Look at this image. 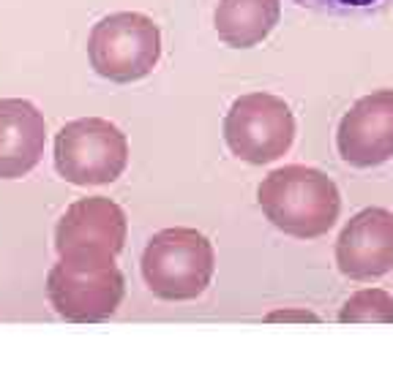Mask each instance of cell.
<instances>
[{"label":"cell","instance_id":"cell-2","mask_svg":"<svg viewBox=\"0 0 393 367\" xmlns=\"http://www.w3.org/2000/svg\"><path fill=\"white\" fill-rule=\"evenodd\" d=\"M213 243L186 226L164 229L151 237L142 253V277L148 288L169 302L196 300L213 280Z\"/></svg>","mask_w":393,"mask_h":367},{"label":"cell","instance_id":"cell-8","mask_svg":"<svg viewBox=\"0 0 393 367\" xmlns=\"http://www.w3.org/2000/svg\"><path fill=\"white\" fill-rule=\"evenodd\" d=\"M339 155L358 169H371L393 158V90L358 98L336 131Z\"/></svg>","mask_w":393,"mask_h":367},{"label":"cell","instance_id":"cell-1","mask_svg":"<svg viewBox=\"0 0 393 367\" xmlns=\"http://www.w3.org/2000/svg\"><path fill=\"white\" fill-rule=\"evenodd\" d=\"M257 202L279 231L298 240L328 234L341 213L336 183L325 172L300 163L273 169L257 188Z\"/></svg>","mask_w":393,"mask_h":367},{"label":"cell","instance_id":"cell-13","mask_svg":"<svg viewBox=\"0 0 393 367\" xmlns=\"http://www.w3.org/2000/svg\"><path fill=\"white\" fill-rule=\"evenodd\" d=\"M295 3L330 17H369L393 8V0H295Z\"/></svg>","mask_w":393,"mask_h":367},{"label":"cell","instance_id":"cell-12","mask_svg":"<svg viewBox=\"0 0 393 367\" xmlns=\"http://www.w3.org/2000/svg\"><path fill=\"white\" fill-rule=\"evenodd\" d=\"M341 324H393V297L383 288H360L339 310Z\"/></svg>","mask_w":393,"mask_h":367},{"label":"cell","instance_id":"cell-4","mask_svg":"<svg viewBox=\"0 0 393 367\" xmlns=\"http://www.w3.org/2000/svg\"><path fill=\"white\" fill-rule=\"evenodd\" d=\"M129 163L126 133L104 117L66 122L55 136V169L71 185H109Z\"/></svg>","mask_w":393,"mask_h":367},{"label":"cell","instance_id":"cell-9","mask_svg":"<svg viewBox=\"0 0 393 367\" xmlns=\"http://www.w3.org/2000/svg\"><path fill=\"white\" fill-rule=\"evenodd\" d=\"M339 272L350 280H374L393 270V213L366 207L347 220L336 240Z\"/></svg>","mask_w":393,"mask_h":367},{"label":"cell","instance_id":"cell-3","mask_svg":"<svg viewBox=\"0 0 393 367\" xmlns=\"http://www.w3.org/2000/svg\"><path fill=\"white\" fill-rule=\"evenodd\" d=\"M88 58L98 76L109 82L145 79L162 58V31L139 11L109 14L91 31Z\"/></svg>","mask_w":393,"mask_h":367},{"label":"cell","instance_id":"cell-5","mask_svg":"<svg viewBox=\"0 0 393 367\" xmlns=\"http://www.w3.org/2000/svg\"><path fill=\"white\" fill-rule=\"evenodd\" d=\"M224 142L246 163H273L290 153L295 142L293 109L279 95L246 92L232 101L224 117Z\"/></svg>","mask_w":393,"mask_h":367},{"label":"cell","instance_id":"cell-11","mask_svg":"<svg viewBox=\"0 0 393 367\" xmlns=\"http://www.w3.org/2000/svg\"><path fill=\"white\" fill-rule=\"evenodd\" d=\"M282 19L279 0H219L213 28L232 49H249L265 41Z\"/></svg>","mask_w":393,"mask_h":367},{"label":"cell","instance_id":"cell-6","mask_svg":"<svg viewBox=\"0 0 393 367\" xmlns=\"http://www.w3.org/2000/svg\"><path fill=\"white\" fill-rule=\"evenodd\" d=\"M126 283L115 261L61 259L47 275V294L58 316L77 324L109 318L123 302Z\"/></svg>","mask_w":393,"mask_h":367},{"label":"cell","instance_id":"cell-7","mask_svg":"<svg viewBox=\"0 0 393 367\" xmlns=\"http://www.w3.org/2000/svg\"><path fill=\"white\" fill-rule=\"evenodd\" d=\"M129 220L107 196L77 199L55 229V250L74 261H115L126 245Z\"/></svg>","mask_w":393,"mask_h":367},{"label":"cell","instance_id":"cell-10","mask_svg":"<svg viewBox=\"0 0 393 367\" xmlns=\"http://www.w3.org/2000/svg\"><path fill=\"white\" fill-rule=\"evenodd\" d=\"M44 145V115L25 98H0V180H17L33 172Z\"/></svg>","mask_w":393,"mask_h":367},{"label":"cell","instance_id":"cell-14","mask_svg":"<svg viewBox=\"0 0 393 367\" xmlns=\"http://www.w3.org/2000/svg\"><path fill=\"white\" fill-rule=\"evenodd\" d=\"M268 321H311V324H317L320 316H314L309 310H276L268 316Z\"/></svg>","mask_w":393,"mask_h":367}]
</instances>
